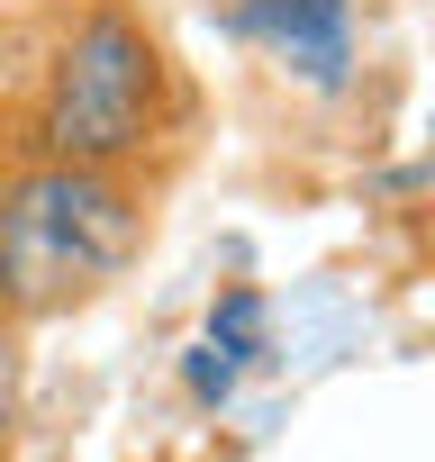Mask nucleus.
Here are the masks:
<instances>
[{"instance_id": "nucleus-1", "label": "nucleus", "mask_w": 435, "mask_h": 462, "mask_svg": "<svg viewBox=\"0 0 435 462\" xmlns=\"http://www.w3.org/2000/svg\"><path fill=\"white\" fill-rule=\"evenodd\" d=\"M190 127V82L136 0H55L37 37V82L19 100V154L172 172Z\"/></svg>"}, {"instance_id": "nucleus-2", "label": "nucleus", "mask_w": 435, "mask_h": 462, "mask_svg": "<svg viewBox=\"0 0 435 462\" xmlns=\"http://www.w3.org/2000/svg\"><path fill=\"white\" fill-rule=\"evenodd\" d=\"M154 208H163V172L19 154L0 172V300L28 327L82 318L154 245Z\"/></svg>"}, {"instance_id": "nucleus-3", "label": "nucleus", "mask_w": 435, "mask_h": 462, "mask_svg": "<svg viewBox=\"0 0 435 462\" xmlns=\"http://www.w3.org/2000/svg\"><path fill=\"white\" fill-rule=\"evenodd\" d=\"M227 37H245L264 64H282L309 91L354 82V0H236Z\"/></svg>"}, {"instance_id": "nucleus-4", "label": "nucleus", "mask_w": 435, "mask_h": 462, "mask_svg": "<svg viewBox=\"0 0 435 462\" xmlns=\"http://www.w3.org/2000/svg\"><path fill=\"white\" fill-rule=\"evenodd\" d=\"M264 318H273V309H264V291H255V282H236V291H218V300H208V327H199V336L227 354L236 372H255V363H264Z\"/></svg>"}, {"instance_id": "nucleus-5", "label": "nucleus", "mask_w": 435, "mask_h": 462, "mask_svg": "<svg viewBox=\"0 0 435 462\" xmlns=\"http://www.w3.org/2000/svg\"><path fill=\"white\" fill-rule=\"evenodd\" d=\"M28 336H37V327L0 300V453L19 444V408H28Z\"/></svg>"}, {"instance_id": "nucleus-6", "label": "nucleus", "mask_w": 435, "mask_h": 462, "mask_svg": "<svg viewBox=\"0 0 435 462\" xmlns=\"http://www.w3.org/2000/svg\"><path fill=\"white\" fill-rule=\"evenodd\" d=\"M19 10H55V0H19Z\"/></svg>"}]
</instances>
